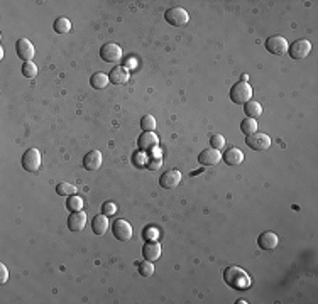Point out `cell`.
Masks as SVG:
<instances>
[{
  "label": "cell",
  "instance_id": "obj_24",
  "mask_svg": "<svg viewBox=\"0 0 318 304\" xmlns=\"http://www.w3.org/2000/svg\"><path fill=\"white\" fill-rule=\"evenodd\" d=\"M241 132L246 137L256 133L257 132V122L254 120V118H244V120L241 122Z\"/></svg>",
  "mask_w": 318,
  "mask_h": 304
},
{
  "label": "cell",
  "instance_id": "obj_19",
  "mask_svg": "<svg viewBox=\"0 0 318 304\" xmlns=\"http://www.w3.org/2000/svg\"><path fill=\"white\" fill-rule=\"evenodd\" d=\"M161 245L158 242H147L144 247H142V255H144V260L156 262L159 260L161 257Z\"/></svg>",
  "mask_w": 318,
  "mask_h": 304
},
{
  "label": "cell",
  "instance_id": "obj_9",
  "mask_svg": "<svg viewBox=\"0 0 318 304\" xmlns=\"http://www.w3.org/2000/svg\"><path fill=\"white\" fill-rule=\"evenodd\" d=\"M114 237L121 242H129L132 238V227L126 220H115L112 225Z\"/></svg>",
  "mask_w": 318,
  "mask_h": 304
},
{
  "label": "cell",
  "instance_id": "obj_30",
  "mask_svg": "<svg viewBox=\"0 0 318 304\" xmlns=\"http://www.w3.org/2000/svg\"><path fill=\"white\" fill-rule=\"evenodd\" d=\"M210 144H211V149H217V150L224 149V145H225L224 135H220V133H214V135L210 137Z\"/></svg>",
  "mask_w": 318,
  "mask_h": 304
},
{
  "label": "cell",
  "instance_id": "obj_36",
  "mask_svg": "<svg viewBox=\"0 0 318 304\" xmlns=\"http://www.w3.org/2000/svg\"><path fill=\"white\" fill-rule=\"evenodd\" d=\"M161 156H163V152H161V149H158V147H154V149H153V158H159V159H161Z\"/></svg>",
  "mask_w": 318,
  "mask_h": 304
},
{
  "label": "cell",
  "instance_id": "obj_1",
  "mask_svg": "<svg viewBox=\"0 0 318 304\" xmlns=\"http://www.w3.org/2000/svg\"><path fill=\"white\" fill-rule=\"evenodd\" d=\"M224 280L229 287L236 289V291H246V289L251 287V277H249V274L244 269H241V267H236V265L225 269Z\"/></svg>",
  "mask_w": 318,
  "mask_h": 304
},
{
  "label": "cell",
  "instance_id": "obj_37",
  "mask_svg": "<svg viewBox=\"0 0 318 304\" xmlns=\"http://www.w3.org/2000/svg\"><path fill=\"white\" fill-rule=\"evenodd\" d=\"M134 68V66H136V61H134V59H127V61H126V68H127V70H129V68Z\"/></svg>",
  "mask_w": 318,
  "mask_h": 304
},
{
  "label": "cell",
  "instance_id": "obj_4",
  "mask_svg": "<svg viewBox=\"0 0 318 304\" xmlns=\"http://www.w3.org/2000/svg\"><path fill=\"white\" fill-rule=\"evenodd\" d=\"M246 144L249 149L257 150V152H264L271 147V137L267 135V133L256 132V133H252V135H247Z\"/></svg>",
  "mask_w": 318,
  "mask_h": 304
},
{
  "label": "cell",
  "instance_id": "obj_17",
  "mask_svg": "<svg viewBox=\"0 0 318 304\" xmlns=\"http://www.w3.org/2000/svg\"><path fill=\"white\" fill-rule=\"evenodd\" d=\"M129 78H131V73H129L126 66H115L114 70L109 73V80L110 83H114V85H126Z\"/></svg>",
  "mask_w": 318,
  "mask_h": 304
},
{
  "label": "cell",
  "instance_id": "obj_7",
  "mask_svg": "<svg viewBox=\"0 0 318 304\" xmlns=\"http://www.w3.org/2000/svg\"><path fill=\"white\" fill-rule=\"evenodd\" d=\"M100 58L107 63H119L122 59V48L115 43H107L100 48Z\"/></svg>",
  "mask_w": 318,
  "mask_h": 304
},
{
  "label": "cell",
  "instance_id": "obj_12",
  "mask_svg": "<svg viewBox=\"0 0 318 304\" xmlns=\"http://www.w3.org/2000/svg\"><path fill=\"white\" fill-rule=\"evenodd\" d=\"M220 161H222V154H220L217 149H205L200 152V156H198V163H200V166H206V168L217 166Z\"/></svg>",
  "mask_w": 318,
  "mask_h": 304
},
{
  "label": "cell",
  "instance_id": "obj_11",
  "mask_svg": "<svg viewBox=\"0 0 318 304\" xmlns=\"http://www.w3.org/2000/svg\"><path fill=\"white\" fill-rule=\"evenodd\" d=\"M179 183H181V173L176 171V169H169L159 178V184L164 190H174Z\"/></svg>",
  "mask_w": 318,
  "mask_h": 304
},
{
  "label": "cell",
  "instance_id": "obj_20",
  "mask_svg": "<svg viewBox=\"0 0 318 304\" xmlns=\"http://www.w3.org/2000/svg\"><path fill=\"white\" fill-rule=\"evenodd\" d=\"M91 230H93L95 235H105V232L109 230V220L103 213L96 215L93 220H91Z\"/></svg>",
  "mask_w": 318,
  "mask_h": 304
},
{
  "label": "cell",
  "instance_id": "obj_18",
  "mask_svg": "<svg viewBox=\"0 0 318 304\" xmlns=\"http://www.w3.org/2000/svg\"><path fill=\"white\" fill-rule=\"evenodd\" d=\"M139 149L141 150H153L154 147H158L159 139L154 132H142V135L139 137Z\"/></svg>",
  "mask_w": 318,
  "mask_h": 304
},
{
  "label": "cell",
  "instance_id": "obj_16",
  "mask_svg": "<svg viewBox=\"0 0 318 304\" xmlns=\"http://www.w3.org/2000/svg\"><path fill=\"white\" fill-rule=\"evenodd\" d=\"M222 159L227 166H241L244 163V152L237 147H229L222 154Z\"/></svg>",
  "mask_w": 318,
  "mask_h": 304
},
{
  "label": "cell",
  "instance_id": "obj_3",
  "mask_svg": "<svg viewBox=\"0 0 318 304\" xmlns=\"http://www.w3.org/2000/svg\"><path fill=\"white\" fill-rule=\"evenodd\" d=\"M164 19L169 26L183 27L188 24V21H190V14L181 7H173V9H168V11H166Z\"/></svg>",
  "mask_w": 318,
  "mask_h": 304
},
{
  "label": "cell",
  "instance_id": "obj_10",
  "mask_svg": "<svg viewBox=\"0 0 318 304\" xmlns=\"http://www.w3.org/2000/svg\"><path fill=\"white\" fill-rule=\"evenodd\" d=\"M16 53H17V56H19L22 61H31L32 58H34V46H32V43L29 39H26V38H21L19 41L16 43Z\"/></svg>",
  "mask_w": 318,
  "mask_h": 304
},
{
  "label": "cell",
  "instance_id": "obj_27",
  "mask_svg": "<svg viewBox=\"0 0 318 304\" xmlns=\"http://www.w3.org/2000/svg\"><path fill=\"white\" fill-rule=\"evenodd\" d=\"M141 127L144 132H154L156 128V118L153 115H144V117L141 118Z\"/></svg>",
  "mask_w": 318,
  "mask_h": 304
},
{
  "label": "cell",
  "instance_id": "obj_8",
  "mask_svg": "<svg viewBox=\"0 0 318 304\" xmlns=\"http://www.w3.org/2000/svg\"><path fill=\"white\" fill-rule=\"evenodd\" d=\"M288 48L289 44L283 36H273V38L266 41V49L269 51L271 54H274V56H283V54H286Z\"/></svg>",
  "mask_w": 318,
  "mask_h": 304
},
{
  "label": "cell",
  "instance_id": "obj_28",
  "mask_svg": "<svg viewBox=\"0 0 318 304\" xmlns=\"http://www.w3.org/2000/svg\"><path fill=\"white\" fill-rule=\"evenodd\" d=\"M139 274L142 275V277H151V275L154 274L153 262H149V260L141 262V264H139Z\"/></svg>",
  "mask_w": 318,
  "mask_h": 304
},
{
  "label": "cell",
  "instance_id": "obj_6",
  "mask_svg": "<svg viewBox=\"0 0 318 304\" xmlns=\"http://www.w3.org/2000/svg\"><path fill=\"white\" fill-rule=\"evenodd\" d=\"M311 51V43L308 39H298L293 44H289L288 53L293 59H305Z\"/></svg>",
  "mask_w": 318,
  "mask_h": 304
},
{
  "label": "cell",
  "instance_id": "obj_26",
  "mask_svg": "<svg viewBox=\"0 0 318 304\" xmlns=\"http://www.w3.org/2000/svg\"><path fill=\"white\" fill-rule=\"evenodd\" d=\"M56 193L59 196H73L76 193V186L70 183H59L56 186Z\"/></svg>",
  "mask_w": 318,
  "mask_h": 304
},
{
  "label": "cell",
  "instance_id": "obj_22",
  "mask_svg": "<svg viewBox=\"0 0 318 304\" xmlns=\"http://www.w3.org/2000/svg\"><path fill=\"white\" fill-rule=\"evenodd\" d=\"M109 75H105V73H95V75H91L90 78V85L93 86L95 90H103L105 86L109 85Z\"/></svg>",
  "mask_w": 318,
  "mask_h": 304
},
{
  "label": "cell",
  "instance_id": "obj_2",
  "mask_svg": "<svg viewBox=\"0 0 318 304\" xmlns=\"http://www.w3.org/2000/svg\"><path fill=\"white\" fill-rule=\"evenodd\" d=\"M230 100L236 105H244L249 100H252V88L247 81H239L230 88Z\"/></svg>",
  "mask_w": 318,
  "mask_h": 304
},
{
  "label": "cell",
  "instance_id": "obj_34",
  "mask_svg": "<svg viewBox=\"0 0 318 304\" xmlns=\"http://www.w3.org/2000/svg\"><path fill=\"white\" fill-rule=\"evenodd\" d=\"M134 163H136L137 166H139V168H142V166H146L147 164V158L146 156H136V158H134Z\"/></svg>",
  "mask_w": 318,
  "mask_h": 304
},
{
  "label": "cell",
  "instance_id": "obj_31",
  "mask_svg": "<svg viewBox=\"0 0 318 304\" xmlns=\"http://www.w3.org/2000/svg\"><path fill=\"white\" fill-rule=\"evenodd\" d=\"M117 208H119V206L115 205V203L107 201V203H103V206H102V213L105 216H112V215L117 213Z\"/></svg>",
  "mask_w": 318,
  "mask_h": 304
},
{
  "label": "cell",
  "instance_id": "obj_21",
  "mask_svg": "<svg viewBox=\"0 0 318 304\" xmlns=\"http://www.w3.org/2000/svg\"><path fill=\"white\" fill-rule=\"evenodd\" d=\"M244 113L247 115V118H256L257 117H261L262 115V107H261V103L259 101H256V100H249L247 103H244Z\"/></svg>",
  "mask_w": 318,
  "mask_h": 304
},
{
  "label": "cell",
  "instance_id": "obj_32",
  "mask_svg": "<svg viewBox=\"0 0 318 304\" xmlns=\"http://www.w3.org/2000/svg\"><path fill=\"white\" fill-rule=\"evenodd\" d=\"M161 163H163V161H161L159 158H153V159L147 161L146 168H147V169H151V171H156V169H159V168H161Z\"/></svg>",
  "mask_w": 318,
  "mask_h": 304
},
{
  "label": "cell",
  "instance_id": "obj_25",
  "mask_svg": "<svg viewBox=\"0 0 318 304\" xmlns=\"http://www.w3.org/2000/svg\"><path fill=\"white\" fill-rule=\"evenodd\" d=\"M66 208L71 211V213H75V211H81L83 210V200L78 195H73V196H68L66 200Z\"/></svg>",
  "mask_w": 318,
  "mask_h": 304
},
{
  "label": "cell",
  "instance_id": "obj_35",
  "mask_svg": "<svg viewBox=\"0 0 318 304\" xmlns=\"http://www.w3.org/2000/svg\"><path fill=\"white\" fill-rule=\"evenodd\" d=\"M144 233H147V238H151V242H154V240H156V237H158V232H156L154 228H149V230H147V232H144Z\"/></svg>",
  "mask_w": 318,
  "mask_h": 304
},
{
  "label": "cell",
  "instance_id": "obj_5",
  "mask_svg": "<svg viewBox=\"0 0 318 304\" xmlns=\"http://www.w3.org/2000/svg\"><path fill=\"white\" fill-rule=\"evenodd\" d=\"M22 168L27 173H38L41 168V152L38 149H27L22 156Z\"/></svg>",
  "mask_w": 318,
  "mask_h": 304
},
{
  "label": "cell",
  "instance_id": "obj_29",
  "mask_svg": "<svg viewBox=\"0 0 318 304\" xmlns=\"http://www.w3.org/2000/svg\"><path fill=\"white\" fill-rule=\"evenodd\" d=\"M22 75H24L26 78H34L36 75H38V66H36L32 61H26L24 64H22Z\"/></svg>",
  "mask_w": 318,
  "mask_h": 304
},
{
  "label": "cell",
  "instance_id": "obj_13",
  "mask_svg": "<svg viewBox=\"0 0 318 304\" xmlns=\"http://www.w3.org/2000/svg\"><path fill=\"white\" fill-rule=\"evenodd\" d=\"M86 225V215L85 211H75V213H71L68 216V228H70V232L73 233H80L83 228H85Z\"/></svg>",
  "mask_w": 318,
  "mask_h": 304
},
{
  "label": "cell",
  "instance_id": "obj_14",
  "mask_svg": "<svg viewBox=\"0 0 318 304\" xmlns=\"http://www.w3.org/2000/svg\"><path fill=\"white\" fill-rule=\"evenodd\" d=\"M278 243H279V238L274 232H262L259 235V238H257V245H259V248H262V250H274V248L278 247Z\"/></svg>",
  "mask_w": 318,
  "mask_h": 304
},
{
  "label": "cell",
  "instance_id": "obj_15",
  "mask_svg": "<svg viewBox=\"0 0 318 304\" xmlns=\"http://www.w3.org/2000/svg\"><path fill=\"white\" fill-rule=\"evenodd\" d=\"M102 166V152L100 150H91L83 158V168L86 171H96Z\"/></svg>",
  "mask_w": 318,
  "mask_h": 304
},
{
  "label": "cell",
  "instance_id": "obj_23",
  "mask_svg": "<svg viewBox=\"0 0 318 304\" xmlns=\"http://www.w3.org/2000/svg\"><path fill=\"white\" fill-rule=\"evenodd\" d=\"M53 29L54 32H58V34H66V32L71 31V22L68 21L66 17H58L53 24Z\"/></svg>",
  "mask_w": 318,
  "mask_h": 304
},
{
  "label": "cell",
  "instance_id": "obj_33",
  "mask_svg": "<svg viewBox=\"0 0 318 304\" xmlns=\"http://www.w3.org/2000/svg\"><path fill=\"white\" fill-rule=\"evenodd\" d=\"M9 280V270L4 264H0V284H6Z\"/></svg>",
  "mask_w": 318,
  "mask_h": 304
}]
</instances>
